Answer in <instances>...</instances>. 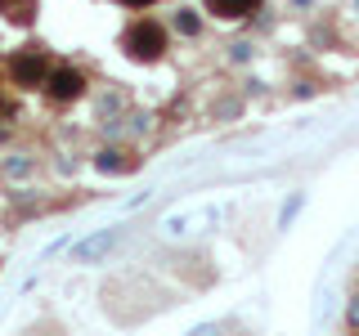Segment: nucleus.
Segmentation results:
<instances>
[{"label": "nucleus", "instance_id": "obj_1", "mask_svg": "<svg viewBox=\"0 0 359 336\" xmlns=\"http://www.w3.org/2000/svg\"><path fill=\"white\" fill-rule=\"evenodd\" d=\"M121 50H126L130 63H157V59H166V50H171V27H166L162 18H153V14H140V18H130L126 27H121Z\"/></svg>", "mask_w": 359, "mask_h": 336}, {"label": "nucleus", "instance_id": "obj_2", "mask_svg": "<svg viewBox=\"0 0 359 336\" xmlns=\"http://www.w3.org/2000/svg\"><path fill=\"white\" fill-rule=\"evenodd\" d=\"M50 50L45 45H22V50H14L5 59V76H9V85H18V90H41L45 85V76H50Z\"/></svg>", "mask_w": 359, "mask_h": 336}, {"label": "nucleus", "instance_id": "obj_3", "mask_svg": "<svg viewBox=\"0 0 359 336\" xmlns=\"http://www.w3.org/2000/svg\"><path fill=\"white\" fill-rule=\"evenodd\" d=\"M41 90H45V99H50V104L67 108V104H76V99H86V90H90V76H86L76 63H54Z\"/></svg>", "mask_w": 359, "mask_h": 336}, {"label": "nucleus", "instance_id": "obj_4", "mask_svg": "<svg viewBox=\"0 0 359 336\" xmlns=\"http://www.w3.org/2000/svg\"><path fill=\"white\" fill-rule=\"evenodd\" d=\"M261 5L265 0H202V9L220 22H247V18L261 14Z\"/></svg>", "mask_w": 359, "mask_h": 336}, {"label": "nucleus", "instance_id": "obj_5", "mask_svg": "<svg viewBox=\"0 0 359 336\" xmlns=\"http://www.w3.org/2000/svg\"><path fill=\"white\" fill-rule=\"evenodd\" d=\"M135 166H140V157L130 148H99L95 153V171H104V175H126Z\"/></svg>", "mask_w": 359, "mask_h": 336}, {"label": "nucleus", "instance_id": "obj_6", "mask_svg": "<svg viewBox=\"0 0 359 336\" xmlns=\"http://www.w3.org/2000/svg\"><path fill=\"white\" fill-rule=\"evenodd\" d=\"M166 27H171V31H180V36H198V31H202V18L194 14V9H175Z\"/></svg>", "mask_w": 359, "mask_h": 336}, {"label": "nucleus", "instance_id": "obj_7", "mask_svg": "<svg viewBox=\"0 0 359 336\" xmlns=\"http://www.w3.org/2000/svg\"><path fill=\"white\" fill-rule=\"evenodd\" d=\"M117 5H121V9H135V14H144V9H153L157 0H117Z\"/></svg>", "mask_w": 359, "mask_h": 336}, {"label": "nucleus", "instance_id": "obj_8", "mask_svg": "<svg viewBox=\"0 0 359 336\" xmlns=\"http://www.w3.org/2000/svg\"><path fill=\"white\" fill-rule=\"evenodd\" d=\"M346 323H351V332H359V296L351 300V309H346Z\"/></svg>", "mask_w": 359, "mask_h": 336}, {"label": "nucleus", "instance_id": "obj_9", "mask_svg": "<svg viewBox=\"0 0 359 336\" xmlns=\"http://www.w3.org/2000/svg\"><path fill=\"white\" fill-rule=\"evenodd\" d=\"M9 117H14V104H9V94L0 90V121H9Z\"/></svg>", "mask_w": 359, "mask_h": 336}]
</instances>
